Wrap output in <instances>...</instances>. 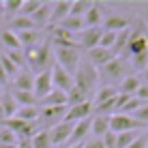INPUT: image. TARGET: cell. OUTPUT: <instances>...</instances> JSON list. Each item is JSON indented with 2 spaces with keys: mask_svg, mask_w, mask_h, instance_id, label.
<instances>
[{
  "mask_svg": "<svg viewBox=\"0 0 148 148\" xmlns=\"http://www.w3.org/2000/svg\"><path fill=\"white\" fill-rule=\"evenodd\" d=\"M99 82H101L99 69H97L92 62H88L86 58H82V62L77 64V69H75V73H73V84H75V88L84 90V92L92 99L95 92L99 90Z\"/></svg>",
  "mask_w": 148,
  "mask_h": 148,
  "instance_id": "cell-1",
  "label": "cell"
},
{
  "mask_svg": "<svg viewBox=\"0 0 148 148\" xmlns=\"http://www.w3.org/2000/svg\"><path fill=\"white\" fill-rule=\"evenodd\" d=\"M52 54H54V47L52 43H49V39H45L41 45H37V47H30L24 52V56H26V67L32 75L37 73H43V71L52 69Z\"/></svg>",
  "mask_w": 148,
  "mask_h": 148,
  "instance_id": "cell-2",
  "label": "cell"
},
{
  "mask_svg": "<svg viewBox=\"0 0 148 148\" xmlns=\"http://www.w3.org/2000/svg\"><path fill=\"white\" fill-rule=\"evenodd\" d=\"M131 73H133L131 62L125 60L122 56H114L105 67L99 69V77L105 82V86H114V88H118V84Z\"/></svg>",
  "mask_w": 148,
  "mask_h": 148,
  "instance_id": "cell-3",
  "label": "cell"
},
{
  "mask_svg": "<svg viewBox=\"0 0 148 148\" xmlns=\"http://www.w3.org/2000/svg\"><path fill=\"white\" fill-rule=\"evenodd\" d=\"M148 52V32H146V22L142 17H131V37L127 43V49L122 52V58L129 60L131 56Z\"/></svg>",
  "mask_w": 148,
  "mask_h": 148,
  "instance_id": "cell-4",
  "label": "cell"
},
{
  "mask_svg": "<svg viewBox=\"0 0 148 148\" xmlns=\"http://www.w3.org/2000/svg\"><path fill=\"white\" fill-rule=\"evenodd\" d=\"M54 62L60 64L67 73L73 75L77 64L82 62V49L79 47H54Z\"/></svg>",
  "mask_w": 148,
  "mask_h": 148,
  "instance_id": "cell-5",
  "label": "cell"
},
{
  "mask_svg": "<svg viewBox=\"0 0 148 148\" xmlns=\"http://www.w3.org/2000/svg\"><path fill=\"white\" fill-rule=\"evenodd\" d=\"M110 131L112 133H125V131H146V125L133 120L127 114H112L110 116Z\"/></svg>",
  "mask_w": 148,
  "mask_h": 148,
  "instance_id": "cell-6",
  "label": "cell"
},
{
  "mask_svg": "<svg viewBox=\"0 0 148 148\" xmlns=\"http://www.w3.org/2000/svg\"><path fill=\"white\" fill-rule=\"evenodd\" d=\"M108 17V11H105V4L103 2H92L90 9L84 15V24L86 28H103V22Z\"/></svg>",
  "mask_w": 148,
  "mask_h": 148,
  "instance_id": "cell-7",
  "label": "cell"
},
{
  "mask_svg": "<svg viewBox=\"0 0 148 148\" xmlns=\"http://www.w3.org/2000/svg\"><path fill=\"white\" fill-rule=\"evenodd\" d=\"M101 34H103V28H84L82 32L75 34V41H77L79 49H92V47H99V41H101Z\"/></svg>",
  "mask_w": 148,
  "mask_h": 148,
  "instance_id": "cell-8",
  "label": "cell"
},
{
  "mask_svg": "<svg viewBox=\"0 0 148 148\" xmlns=\"http://www.w3.org/2000/svg\"><path fill=\"white\" fill-rule=\"evenodd\" d=\"M92 114V101H86V103H79V105H71L64 112V118L62 122H69V125H75V122H82L86 118H90Z\"/></svg>",
  "mask_w": 148,
  "mask_h": 148,
  "instance_id": "cell-9",
  "label": "cell"
},
{
  "mask_svg": "<svg viewBox=\"0 0 148 148\" xmlns=\"http://www.w3.org/2000/svg\"><path fill=\"white\" fill-rule=\"evenodd\" d=\"M54 90V82H52V69L43 71V73L34 75V86H32V92L37 97V101H41L43 97H47Z\"/></svg>",
  "mask_w": 148,
  "mask_h": 148,
  "instance_id": "cell-10",
  "label": "cell"
},
{
  "mask_svg": "<svg viewBox=\"0 0 148 148\" xmlns=\"http://www.w3.org/2000/svg\"><path fill=\"white\" fill-rule=\"evenodd\" d=\"M52 82H54V88L60 90V92H69L71 88H73V75L67 73L60 64H52Z\"/></svg>",
  "mask_w": 148,
  "mask_h": 148,
  "instance_id": "cell-11",
  "label": "cell"
},
{
  "mask_svg": "<svg viewBox=\"0 0 148 148\" xmlns=\"http://www.w3.org/2000/svg\"><path fill=\"white\" fill-rule=\"evenodd\" d=\"M71 131H73V125H69V122H58L56 127H52V129L47 131L52 146H60V144L67 146L69 140H71Z\"/></svg>",
  "mask_w": 148,
  "mask_h": 148,
  "instance_id": "cell-12",
  "label": "cell"
},
{
  "mask_svg": "<svg viewBox=\"0 0 148 148\" xmlns=\"http://www.w3.org/2000/svg\"><path fill=\"white\" fill-rule=\"evenodd\" d=\"M17 34V39H19V43H22V47H37V45H41L45 41V32L43 30H39V28H32V30H24V32H15Z\"/></svg>",
  "mask_w": 148,
  "mask_h": 148,
  "instance_id": "cell-13",
  "label": "cell"
},
{
  "mask_svg": "<svg viewBox=\"0 0 148 148\" xmlns=\"http://www.w3.org/2000/svg\"><path fill=\"white\" fill-rule=\"evenodd\" d=\"M112 58H114V52H112V49H105V47H92V49H88V52H86V60H88V62H92L97 69L105 67Z\"/></svg>",
  "mask_w": 148,
  "mask_h": 148,
  "instance_id": "cell-14",
  "label": "cell"
},
{
  "mask_svg": "<svg viewBox=\"0 0 148 148\" xmlns=\"http://www.w3.org/2000/svg\"><path fill=\"white\" fill-rule=\"evenodd\" d=\"M90 135V118L82 120V122H75L73 125V131H71V140L67 146H75V144H84Z\"/></svg>",
  "mask_w": 148,
  "mask_h": 148,
  "instance_id": "cell-15",
  "label": "cell"
},
{
  "mask_svg": "<svg viewBox=\"0 0 148 148\" xmlns=\"http://www.w3.org/2000/svg\"><path fill=\"white\" fill-rule=\"evenodd\" d=\"M142 84H144V82H142V75L140 73H131V75H127V77L118 84V92L127 95V97H133L137 90H140Z\"/></svg>",
  "mask_w": 148,
  "mask_h": 148,
  "instance_id": "cell-16",
  "label": "cell"
},
{
  "mask_svg": "<svg viewBox=\"0 0 148 148\" xmlns=\"http://www.w3.org/2000/svg\"><path fill=\"white\" fill-rule=\"evenodd\" d=\"M9 84H11V88H13V90H30V92H32L34 75L30 73L28 69H22V71H19V73L11 79V82H9Z\"/></svg>",
  "mask_w": 148,
  "mask_h": 148,
  "instance_id": "cell-17",
  "label": "cell"
},
{
  "mask_svg": "<svg viewBox=\"0 0 148 148\" xmlns=\"http://www.w3.org/2000/svg\"><path fill=\"white\" fill-rule=\"evenodd\" d=\"M71 11V0H58L52 4V17H49V26H58L64 17H69Z\"/></svg>",
  "mask_w": 148,
  "mask_h": 148,
  "instance_id": "cell-18",
  "label": "cell"
},
{
  "mask_svg": "<svg viewBox=\"0 0 148 148\" xmlns=\"http://www.w3.org/2000/svg\"><path fill=\"white\" fill-rule=\"evenodd\" d=\"M108 131H110V116L95 114L90 118V133H92V137H103Z\"/></svg>",
  "mask_w": 148,
  "mask_h": 148,
  "instance_id": "cell-19",
  "label": "cell"
},
{
  "mask_svg": "<svg viewBox=\"0 0 148 148\" xmlns=\"http://www.w3.org/2000/svg\"><path fill=\"white\" fill-rule=\"evenodd\" d=\"M39 108H67V92H60L54 88L47 97L39 101Z\"/></svg>",
  "mask_w": 148,
  "mask_h": 148,
  "instance_id": "cell-20",
  "label": "cell"
},
{
  "mask_svg": "<svg viewBox=\"0 0 148 148\" xmlns=\"http://www.w3.org/2000/svg\"><path fill=\"white\" fill-rule=\"evenodd\" d=\"M129 26H131V19L122 17V15H114V13H108V17L103 22V30H112V32H122Z\"/></svg>",
  "mask_w": 148,
  "mask_h": 148,
  "instance_id": "cell-21",
  "label": "cell"
},
{
  "mask_svg": "<svg viewBox=\"0 0 148 148\" xmlns=\"http://www.w3.org/2000/svg\"><path fill=\"white\" fill-rule=\"evenodd\" d=\"M52 4L54 2H41V7L37 9V13L32 15V24L37 26L39 30L43 28V26H49V17H52Z\"/></svg>",
  "mask_w": 148,
  "mask_h": 148,
  "instance_id": "cell-22",
  "label": "cell"
},
{
  "mask_svg": "<svg viewBox=\"0 0 148 148\" xmlns=\"http://www.w3.org/2000/svg\"><path fill=\"white\" fill-rule=\"evenodd\" d=\"M118 95V88H114V86H99V90L95 92L92 97V110L95 108H99V105H103V103H108V101H112L114 97Z\"/></svg>",
  "mask_w": 148,
  "mask_h": 148,
  "instance_id": "cell-23",
  "label": "cell"
},
{
  "mask_svg": "<svg viewBox=\"0 0 148 148\" xmlns=\"http://www.w3.org/2000/svg\"><path fill=\"white\" fill-rule=\"evenodd\" d=\"M0 105H2V112H4V120H7V118H13L15 112H17V108H19V105L15 103L11 90H4V92L0 95Z\"/></svg>",
  "mask_w": 148,
  "mask_h": 148,
  "instance_id": "cell-24",
  "label": "cell"
},
{
  "mask_svg": "<svg viewBox=\"0 0 148 148\" xmlns=\"http://www.w3.org/2000/svg\"><path fill=\"white\" fill-rule=\"evenodd\" d=\"M7 28H9V30H13V32H24V30H32V28H37V26L32 24V19H30V17H24V15H15V17L9 19Z\"/></svg>",
  "mask_w": 148,
  "mask_h": 148,
  "instance_id": "cell-25",
  "label": "cell"
},
{
  "mask_svg": "<svg viewBox=\"0 0 148 148\" xmlns=\"http://www.w3.org/2000/svg\"><path fill=\"white\" fill-rule=\"evenodd\" d=\"M0 45H4V49H22V43H19L17 34L9 28L0 30Z\"/></svg>",
  "mask_w": 148,
  "mask_h": 148,
  "instance_id": "cell-26",
  "label": "cell"
},
{
  "mask_svg": "<svg viewBox=\"0 0 148 148\" xmlns=\"http://www.w3.org/2000/svg\"><path fill=\"white\" fill-rule=\"evenodd\" d=\"M11 95H13L15 103H17L19 108H26V105H39L34 92H30V90H13L11 88Z\"/></svg>",
  "mask_w": 148,
  "mask_h": 148,
  "instance_id": "cell-27",
  "label": "cell"
},
{
  "mask_svg": "<svg viewBox=\"0 0 148 148\" xmlns=\"http://www.w3.org/2000/svg\"><path fill=\"white\" fill-rule=\"evenodd\" d=\"M58 26L64 28L71 34H77V32H82V30L86 28V24H84V17H73V15H69V17H64Z\"/></svg>",
  "mask_w": 148,
  "mask_h": 148,
  "instance_id": "cell-28",
  "label": "cell"
},
{
  "mask_svg": "<svg viewBox=\"0 0 148 148\" xmlns=\"http://www.w3.org/2000/svg\"><path fill=\"white\" fill-rule=\"evenodd\" d=\"M15 118L24 122H37L39 120V105H26V108H17Z\"/></svg>",
  "mask_w": 148,
  "mask_h": 148,
  "instance_id": "cell-29",
  "label": "cell"
},
{
  "mask_svg": "<svg viewBox=\"0 0 148 148\" xmlns=\"http://www.w3.org/2000/svg\"><path fill=\"white\" fill-rule=\"evenodd\" d=\"M142 133H144V131H125V133H116V148H129Z\"/></svg>",
  "mask_w": 148,
  "mask_h": 148,
  "instance_id": "cell-30",
  "label": "cell"
},
{
  "mask_svg": "<svg viewBox=\"0 0 148 148\" xmlns=\"http://www.w3.org/2000/svg\"><path fill=\"white\" fill-rule=\"evenodd\" d=\"M86 101H92V99H90L84 90L75 88V86L67 92V108H71V105H79V103H86Z\"/></svg>",
  "mask_w": 148,
  "mask_h": 148,
  "instance_id": "cell-31",
  "label": "cell"
},
{
  "mask_svg": "<svg viewBox=\"0 0 148 148\" xmlns=\"http://www.w3.org/2000/svg\"><path fill=\"white\" fill-rule=\"evenodd\" d=\"M2 54L7 56V58L11 60V62H13L19 71H22V69H28V67H26V56H24L22 49H4Z\"/></svg>",
  "mask_w": 148,
  "mask_h": 148,
  "instance_id": "cell-32",
  "label": "cell"
},
{
  "mask_svg": "<svg viewBox=\"0 0 148 148\" xmlns=\"http://www.w3.org/2000/svg\"><path fill=\"white\" fill-rule=\"evenodd\" d=\"M90 0H71V11L69 15H73V17H84L86 11L90 9Z\"/></svg>",
  "mask_w": 148,
  "mask_h": 148,
  "instance_id": "cell-33",
  "label": "cell"
},
{
  "mask_svg": "<svg viewBox=\"0 0 148 148\" xmlns=\"http://www.w3.org/2000/svg\"><path fill=\"white\" fill-rule=\"evenodd\" d=\"M0 146H17V135L13 133L9 127H4L2 122H0Z\"/></svg>",
  "mask_w": 148,
  "mask_h": 148,
  "instance_id": "cell-34",
  "label": "cell"
},
{
  "mask_svg": "<svg viewBox=\"0 0 148 148\" xmlns=\"http://www.w3.org/2000/svg\"><path fill=\"white\" fill-rule=\"evenodd\" d=\"M129 62H131V69H133V71H144L148 67V52H142V54L131 56Z\"/></svg>",
  "mask_w": 148,
  "mask_h": 148,
  "instance_id": "cell-35",
  "label": "cell"
},
{
  "mask_svg": "<svg viewBox=\"0 0 148 148\" xmlns=\"http://www.w3.org/2000/svg\"><path fill=\"white\" fill-rule=\"evenodd\" d=\"M22 2L24 0H4V2H0V11L7 13V15H19V9H22Z\"/></svg>",
  "mask_w": 148,
  "mask_h": 148,
  "instance_id": "cell-36",
  "label": "cell"
},
{
  "mask_svg": "<svg viewBox=\"0 0 148 148\" xmlns=\"http://www.w3.org/2000/svg\"><path fill=\"white\" fill-rule=\"evenodd\" d=\"M39 7H41V0H24L22 9H19V15H24V17H32Z\"/></svg>",
  "mask_w": 148,
  "mask_h": 148,
  "instance_id": "cell-37",
  "label": "cell"
},
{
  "mask_svg": "<svg viewBox=\"0 0 148 148\" xmlns=\"http://www.w3.org/2000/svg\"><path fill=\"white\" fill-rule=\"evenodd\" d=\"M32 148H52V142H49V133L47 131H39V133L32 137Z\"/></svg>",
  "mask_w": 148,
  "mask_h": 148,
  "instance_id": "cell-38",
  "label": "cell"
},
{
  "mask_svg": "<svg viewBox=\"0 0 148 148\" xmlns=\"http://www.w3.org/2000/svg\"><path fill=\"white\" fill-rule=\"evenodd\" d=\"M116 37H118V32H112V30H103V34H101V41H99V47H105V49H112L116 43Z\"/></svg>",
  "mask_w": 148,
  "mask_h": 148,
  "instance_id": "cell-39",
  "label": "cell"
},
{
  "mask_svg": "<svg viewBox=\"0 0 148 148\" xmlns=\"http://www.w3.org/2000/svg\"><path fill=\"white\" fill-rule=\"evenodd\" d=\"M0 64H2V69H4V71H7V75H9V82H11V79L15 77V75L19 73V69L15 67V64H13V62H11V60H9V58H7V56H4L2 52H0Z\"/></svg>",
  "mask_w": 148,
  "mask_h": 148,
  "instance_id": "cell-40",
  "label": "cell"
},
{
  "mask_svg": "<svg viewBox=\"0 0 148 148\" xmlns=\"http://www.w3.org/2000/svg\"><path fill=\"white\" fill-rule=\"evenodd\" d=\"M131 118L137 120V122H142V125H146L148 127V103H144L142 108H137L133 114H131Z\"/></svg>",
  "mask_w": 148,
  "mask_h": 148,
  "instance_id": "cell-41",
  "label": "cell"
},
{
  "mask_svg": "<svg viewBox=\"0 0 148 148\" xmlns=\"http://www.w3.org/2000/svg\"><path fill=\"white\" fill-rule=\"evenodd\" d=\"M142 105H144V103H142L140 99H135V97H131V99H129V101H127V103H125V108L120 110V114H127V116H131V114H133V112H135L137 108H142Z\"/></svg>",
  "mask_w": 148,
  "mask_h": 148,
  "instance_id": "cell-42",
  "label": "cell"
},
{
  "mask_svg": "<svg viewBox=\"0 0 148 148\" xmlns=\"http://www.w3.org/2000/svg\"><path fill=\"white\" fill-rule=\"evenodd\" d=\"M84 148H105V144H103L101 137H88L84 142Z\"/></svg>",
  "mask_w": 148,
  "mask_h": 148,
  "instance_id": "cell-43",
  "label": "cell"
},
{
  "mask_svg": "<svg viewBox=\"0 0 148 148\" xmlns=\"http://www.w3.org/2000/svg\"><path fill=\"white\" fill-rule=\"evenodd\" d=\"M133 97H135V99H140L142 103H148V84H142L140 90H137Z\"/></svg>",
  "mask_w": 148,
  "mask_h": 148,
  "instance_id": "cell-44",
  "label": "cell"
},
{
  "mask_svg": "<svg viewBox=\"0 0 148 148\" xmlns=\"http://www.w3.org/2000/svg\"><path fill=\"white\" fill-rule=\"evenodd\" d=\"M103 144H105V148H116V133H112V131H108L103 137Z\"/></svg>",
  "mask_w": 148,
  "mask_h": 148,
  "instance_id": "cell-45",
  "label": "cell"
},
{
  "mask_svg": "<svg viewBox=\"0 0 148 148\" xmlns=\"http://www.w3.org/2000/svg\"><path fill=\"white\" fill-rule=\"evenodd\" d=\"M129 148H148V135H146V133H142V135L137 137V140H135Z\"/></svg>",
  "mask_w": 148,
  "mask_h": 148,
  "instance_id": "cell-46",
  "label": "cell"
},
{
  "mask_svg": "<svg viewBox=\"0 0 148 148\" xmlns=\"http://www.w3.org/2000/svg\"><path fill=\"white\" fill-rule=\"evenodd\" d=\"M0 86H2V88L9 86V75H7V71L2 69V64H0Z\"/></svg>",
  "mask_w": 148,
  "mask_h": 148,
  "instance_id": "cell-47",
  "label": "cell"
},
{
  "mask_svg": "<svg viewBox=\"0 0 148 148\" xmlns=\"http://www.w3.org/2000/svg\"><path fill=\"white\" fill-rule=\"evenodd\" d=\"M15 148H32V140L22 137V140H17V146H15Z\"/></svg>",
  "mask_w": 148,
  "mask_h": 148,
  "instance_id": "cell-48",
  "label": "cell"
},
{
  "mask_svg": "<svg viewBox=\"0 0 148 148\" xmlns=\"http://www.w3.org/2000/svg\"><path fill=\"white\" fill-rule=\"evenodd\" d=\"M4 120V112H2V105H0V122Z\"/></svg>",
  "mask_w": 148,
  "mask_h": 148,
  "instance_id": "cell-49",
  "label": "cell"
},
{
  "mask_svg": "<svg viewBox=\"0 0 148 148\" xmlns=\"http://www.w3.org/2000/svg\"><path fill=\"white\" fill-rule=\"evenodd\" d=\"M64 148H84V144H75V146H64Z\"/></svg>",
  "mask_w": 148,
  "mask_h": 148,
  "instance_id": "cell-50",
  "label": "cell"
},
{
  "mask_svg": "<svg viewBox=\"0 0 148 148\" xmlns=\"http://www.w3.org/2000/svg\"><path fill=\"white\" fill-rule=\"evenodd\" d=\"M144 77H146V84H148V67L144 69Z\"/></svg>",
  "mask_w": 148,
  "mask_h": 148,
  "instance_id": "cell-51",
  "label": "cell"
},
{
  "mask_svg": "<svg viewBox=\"0 0 148 148\" xmlns=\"http://www.w3.org/2000/svg\"><path fill=\"white\" fill-rule=\"evenodd\" d=\"M2 92H4V88H2V86H0V95H2Z\"/></svg>",
  "mask_w": 148,
  "mask_h": 148,
  "instance_id": "cell-52",
  "label": "cell"
},
{
  "mask_svg": "<svg viewBox=\"0 0 148 148\" xmlns=\"http://www.w3.org/2000/svg\"><path fill=\"white\" fill-rule=\"evenodd\" d=\"M144 133H146V135H148V127H146V131H144Z\"/></svg>",
  "mask_w": 148,
  "mask_h": 148,
  "instance_id": "cell-53",
  "label": "cell"
}]
</instances>
